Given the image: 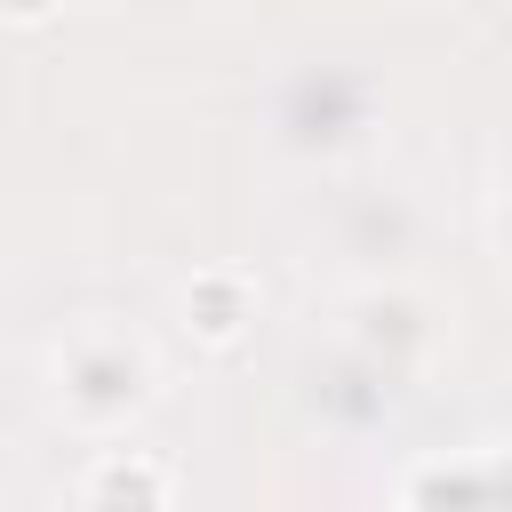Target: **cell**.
Masks as SVG:
<instances>
[{
	"mask_svg": "<svg viewBox=\"0 0 512 512\" xmlns=\"http://www.w3.org/2000/svg\"><path fill=\"white\" fill-rule=\"evenodd\" d=\"M56 392H64V408L80 424H112V416H128L144 400V360L128 344H80L56 368Z\"/></svg>",
	"mask_w": 512,
	"mask_h": 512,
	"instance_id": "1",
	"label": "cell"
},
{
	"mask_svg": "<svg viewBox=\"0 0 512 512\" xmlns=\"http://www.w3.org/2000/svg\"><path fill=\"white\" fill-rule=\"evenodd\" d=\"M160 496H168V472L144 456H104L88 480V512H160Z\"/></svg>",
	"mask_w": 512,
	"mask_h": 512,
	"instance_id": "2",
	"label": "cell"
},
{
	"mask_svg": "<svg viewBox=\"0 0 512 512\" xmlns=\"http://www.w3.org/2000/svg\"><path fill=\"white\" fill-rule=\"evenodd\" d=\"M8 8H16V16H48L56 0H8Z\"/></svg>",
	"mask_w": 512,
	"mask_h": 512,
	"instance_id": "3",
	"label": "cell"
}]
</instances>
